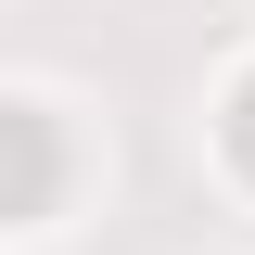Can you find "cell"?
Returning <instances> with one entry per match:
<instances>
[{
	"label": "cell",
	"instance_id": "6da1fadb",
	"mask_svg": "<svg viewBox=\"0 0 255 255\" xmlns=\"http://www.w3.org/2000/svg\"><path fill=\"white\" fill-rule=\"evenodd\" d=\"M230 153L255 166V77H243V90H230Z\"/></svg>",
	"mask_w": 255,
	"mask_h": 255
}]
</instances>
